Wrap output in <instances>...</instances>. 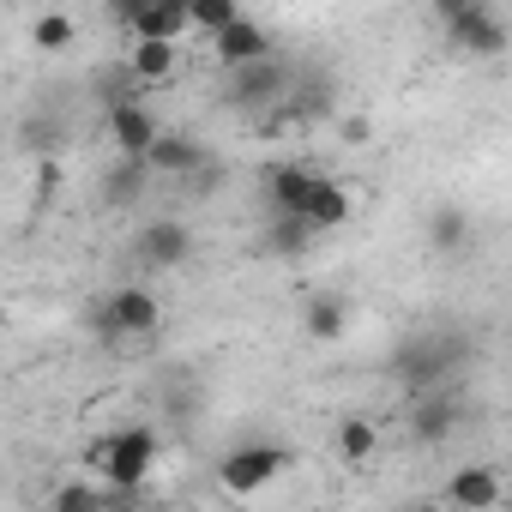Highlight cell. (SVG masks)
<instances>
[{
	"mask_svg": "<svg viewBox=\"0 0 512 512\" xmlns=\"http://www.w3.org/2000/svg\"><path fill=\"white\" fill-rule=\"evenodd\" d=\"M73 37H79L73 13H43V19L31 25V43H37L43 55H61V49H73Z\"/></svg>",
	"mask_w": 512,
	"mask_h": 512,
	"instance_id": "obj_21",
	"label": "cell"
},
{
	"mask_svg": "<svg viewBox=\"0 0 512 512\" xmlns=\"http://www.w3.org/2000/svg\"><path fill=\"white\" fill-rule=\"evenodd\" d=\"M127 67H133V79H139V85H169V79H175V67H181V55H175V43H163V37H133Z\"/></svg>",
	"mask_w": 512,
	"mask_h": 512,
	"instance_id": "obj_10",
	"label": "cell"
},
{
	"mask_svg": "<svg viewBox=\"0 0 512 512\" xmlns=\"http://www.w3.org/2000/svg\"><path fill=\"white\" fill-rule=\"evenodd\" d=\"M109 139H115L121 157H151V145L163 139V127H157V115L139 97H115L109 103Z\"/></svg>",
	"mask_w": 512,
	"mask_h": 512,
	"instance_id": "obj_5",
	"label": "cell"
},
{
	"mask_svg": "<svg viewBox=\"0 0 512 512\" xmlns=\"http://www.w3.org/2000/svg\"><path fill=\"white\" fill-rule=\"evenodd\" d=\"M145 7H151V0H109V13H115V19H121L127 31H133V19H139Z\"/></svg>",
	"mask_w": 512,
	"mask_h": 512,
	"instance_id": "obj_26",
	"label": "cell"
},
{
	"mask_svg": "<svg viewBox=\"0 0 512 512\" xmlns=\"http://www.w3.org/2000/svg\"><path fill=\"white\" fill-rule=\"evenodd\" d=\"M350 211H356V205H350V187H344V181H332V175H320V181H314V193H308V211H302V217L326 235V229H344V223H350Z\"/></svg>",
	"mask_w": 512,
	"mask_h": 512,
	"instance_id": "obj_11",
	"label": "cell"
},
{
	"mask_svg": "<svg viewBox=\"0 0 512 512\" xmlns=\"http://www.w3.org/2000/svg\"><path fill=\"white\" fill-rule=\"evenodd\" d=\"M157 169H151V157H121L115 169H109V181H103V193H109V205H133L139 193H145V181H151Z\"/></svg>",
	"mask_w": 512,
	"mask_h": 512,
	"instance_id": "obj_16",
	"label": "cell"
},
{
	"mask_svg": "<svg viewBox=\"0 0 512 512\" xmlns=\"http://www.w3.org/2000/svg\"><path fill=\"white\" fill-rule=\"evenodd\" d=\"M446 37H452V49H464V55H500L512 37H506V25L482 7V0H470L464 13H452L446 19Z\"/></svg>",
	"mask_w": 512,
	"mask_h": 512,
	"instance_id": "obj_6",
	"label": "cell"
},
{
	"mask_svg": "<svg viewBox=\"0 0 512 512\" xmlns=\"http://www.w3.org/2000/svg\"><path fill=\"white\" fill-rule=\"evenodd\" d=\"M157 320H163V302H157L145 284H121V290L97 308V326H103L109 338H145V332H157Z\"/></svg>",
	"mask_w": 512,
	"mask_h": 512,
	"instance_id": "obj_3",
	"label": "cell"
},
{
	"mask_svg": "<svg viewBox=\"0 0 512 512\" xmlns=\"http://www.w3.org/2000/svg\"><path fill=\"white\" fill-rule=\"evenodd\" d=\"M446 500L452 506H500V476L488 464H464L446 476Z\"/></svg>",
	"mask_w": 512,
	"mask_h": 512,
	"instance_id": "obj_15",
	"label": "cell"
},
{
	"mask_svg": "<svg viewBox=\"0 0 512 512\" xmlns=\"http://www.w3.org/2000/svg\"><path fill=\"white\" fill-rule=\"evenodd\" d=\"M211 55H217V67H229V73L247 67V61H266V55H272V31L253 25V19L241 13L235 25H223V31L211 37Z\"/></svg>",
	"mask_w": 512,
	"mask_h": 512,
	"instance_id": "obj_7",
	"label": "cell"
},
{
	"mask_svg": "<svg viewBox=\"0 0 512 512\" xmlns=\"http://www.w3.org/2000/svg\"><path fill=\"white\" fill-rule=\"evenodd\" d=\"M290 464H296V458H290L284 446H272V440H247V446H235V452L217 464V482H223L229 494H260V488L278 482Z\"/></svg>",
	"mask_w": 512,
	"mask_h": 512,
	"instance_id": "obj_2",
	"label": "cell"
},
{
	"mask_svg": "<svg viewBox=\"0 0 512 512\" xmlns=\"http://www.w3.org/2000/svg\"><path fill=\"white\" fill-rule=\"evenodd\" d=\"M464 7H470V0H434V13H440V19H452V13H464Z\"/></svg>",
	"mask_w": 512,
	"mask_h": 512,
	"instance_id": "obj_27",
	"label": "cell"
},
{
	"mask_svg": "<svg viewBox=\"0 0 512 512\" xmlns=\"http://www.w3.org/2000/svg\"><path fill=\"white\" fill-rule=\"evenodd\" d=\"M338 133H344V145H368V139H374L368 115H344V121H338Z\"/></svg>",
	"mask_w": 512,
	"mask_h": 512,
	"instance_id": "obj_25",
	"label": "cell"
},
{
	"mask_svg": "<svg viewBox=\"0 0 512 512\" xmlns=\"http://www.w3.org/2000/svg\"><path fill=\"white\" fill-rule=\"evenodd\" d=\"M85 506H103V494L91 482H67V488L49 494V512H85Z\"/></svg>",
	"mask_w": 512,
	"mask_h": 512,
	"instance_id": "obj_24",
	"label": "cell"
},
{
	"mask_svg": "<svg viewBox=\"0 0 512 512\" xmlns=\"http://www.w3.org/2000/svg\"><path fill=\"white\" fill-rule=\"evenodd\" d=\"M374 452H380V428L368 416H344L338 422V458L344 464H368Z\"/></svg>",
	"mask_w": 512,
	"mask_h": 512,
	"instance_id": "obj_17",
	"label": "cell"
},
{
	"mask_svg": "<svg viewBox=\"0 0 512 512\" xmlns=\"http://www.w3.org/2000/svg\"><path fill=\"white\" fill-rule=\"evenodd\" d=\"M428 241H434L440 253H458V247L470 241V217H464L458 205H434V211H428Z\"/></svg>",
	"mask_w": 512,
	"mask_h": 512,
	"instance_id": "obj_20",
	"label": "cell"
},
{
	"mask_svg": "<svg viewBox=\"0 0 512 512\" xmlns=\"http://www.w3.org/2000/svg\"><path fill=\"white\" fill-rule=\"evenodd\" d=\"M302 326H308V338H320V344H338V338L350 332V302H344L338 290H320V296H308V308H302Z\"/></svg>",
	"mask_w": 512,
	"mask_h": 512,
	"instance_id": "obj_12",
	"label": "cell"
},
{
	"mask_svg": "<svg viewBox=\"0 0 512 512\" xmlns=\"http://www.w3.org/2000/svg\"><path fill=\"white\" fill-rule=\"evenodd\" d=\"M151 169H157V175H193V169H199V145L163 133V139L151 145Z\"/></svg>",
	"mask_w": 512,
	"mask_h": 512,
	"instance_id": "obj_19",
	"label": "cell"
},
{
	"mask_svg": "<svg viewBox=\"0 0 512 512\" xmlns=\"http://www.w3.org/2000/svg\"><path fill=\"white\" fill-rule=\"evenodd\" d=\"M187 7H193V31H205V37H217L223 25H235V19H241L235 0H187Z\"/></svg>",
	"mask_w": 512,
	"mask_h": 512,
	"instance_id": "obj_23",
	"label": "cell"
},
{
	"mask_svg": "<svg viewBox=\"0 0 512 512\" xmlns=\"http://www.w3.org/2000/svg\"><path fill=\"white\" fill-rule=\"evenodd\" d=\"M314 169H302V163H278L272 175H266V199H272V211H308V193H314Z\"/></svg>",
	"mask_w": 512,
	"mask_h": 512,
	"instance_id": "obj_14",
	"label": "cell"
},
{
	"mask_svg": "<svg viewBox=\"0 0 512 512\" xmlns=\"http://www.w3.org/2000/svg\"><path fill=\"white\" fill-rule=\"evenodd\" d=\"M452 350H458V344H440V338H410V344L392 356V374H398V380H410V386H434V380L446 374Z\"/></svg>",
	"mask_w": 512,
	"mask_h": 512,
	"instance_id": "obj_8",
	"label": "cell"
},
{
	"mask_svg": "<svg viewBox=\"0 0 512 512\" xmlns=\"http://www.w3.org/2000/svg\"><path fill=\"white\" fill-rule=\"evenodd\" d=\"M290 85H284V67L266 55V61H247V67H235V79H229V97L235 103H247V109H266V103H278Z\"/></svg>",
	"mask_w": 512,
	"mask_h": 512,
	"instance_id": "obj_9",
	"label": "cell"
},
{
	"mask_svg": "<svg viewBox=\"0 0 512 512\" xmlns=\"http://www.w3.org/2000/svg\"><path fill=\"white\" fill-rule=\"evenodd\" d=\"M193 31V7L187 0H151V7L133 19V37H163V43H181Z\"/></svg>",
	"mask_w": 512,
	"mask_h": 512,
	"instance_id": "obj_13",
	"label": "cell"
},
{
	"mask_svg": "<svg viewBox=\"0 0 512 512\" xmlns=\"http://www.w3.org/2000/svg\"><path fill=\"white\" fill-rule=\"evenodd\" d=\"M314 235H320V229H314L302 211H278L266 241H272V253H284V260H290V253H308V241H314Z\"/></svg>",
	"mask_w": 512,
	"mask_h": 512,
	"instance_id": "obj_18",
	"label": "cell"
},
{
	"mask_svg": "<svg viewBox=\"0 0 512 512\" xmlns=\"http://www.w3.org/2000/svg\"><path fill=\"white\" fill-rule=\"evenodd\" d=\"M85 464L127 500V494H139L145 488V476H151V464H157V434L151 428H121V434H103V440H91L85 446Z\"/></svg>",
	"mask_w": 512,
	"mask_h": 512,
	"instance_id": "obj_1",
	"label": "cell"
},
{
	"mask_svg": "<svg viewBox=\"0 0 512 512\" xmlns=\"http://www.w3.org/2000/svg\"><path fill=\"white\" fill-rule=\"evenodd\" d=\"M410 434H416V440H446V434H452V404H440V398L416 404V410H410Z\"/></svg>",
	"mask_w": 512,
	"mask_h": 512,
	"instance_id": "obj_22",
	"label": "cell"
},
{
	"mask_svg": "<svg viewBox=\"0 0 512 512\" xmlns=\"http://www.w3.org/2000/svg\"><path fill=\"white\" fill-rule=\"evenodd\" d=\"M133 253H139V266H145V272H175V266L193 260V229L175 223V217H151V223H139Z\"/></svg>",
	"mask_w": 512,
	"mask_h": 512,
	"instance_id": "obj_4",
	"label": "cell"
}]
</instances>
